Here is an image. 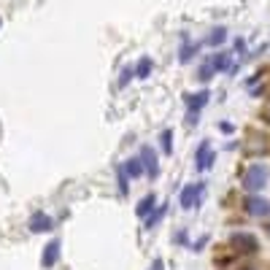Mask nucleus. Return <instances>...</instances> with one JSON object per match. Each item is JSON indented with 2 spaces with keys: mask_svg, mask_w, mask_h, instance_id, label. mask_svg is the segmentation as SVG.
I'll use <instances>...</instances> for the list:
<instances>
[{
  "mask_svg": "<svg viewBox=\"0 0 270 270\" xmlns=\"http://www.w3.org/2000/svg\"><path fill=\"white\" fill-rule=\"evenodd\" d=\"M265 181H267V168L265 165H251V168L246 170V176H243V187L249 189V192H257V189L265 187Z\"/></svg>",
  "mask_w": 270,
  "mask_h": 270,
  "instance_id": "1",
  "label": "nucleus"
},
{
  "mask_svg": "<svg viewBox=\"0 0 270 270\" xmlns=\"http://www.w3.org/2000/svg\"><path fill=\"white\" fill-rule=\"evenodd\" d=\"M208 89H203V92H197V95H184V100H187V106H189V124H197V111H200L205 103H208Z\"/></svg>",
  "mask_w": 270,
  "mask_h": 270,
  "instance_id": "2",
  "label": "nucleus"
},
{
  "mask_svg": "<svg viewBox=\"0 0 270 270\" xmlns=\"http://www.w3.org/2000/svg\"><path fill=\"white\" fill-rule=\"evenodd\" d=\"M200 195H203V187L200 184H187L184 189H181V208H195L197 205V200H200Z\"/></svg>",
  "mask_w": 270,
  "mask_h": 270,
  "instance_id": "3",
  "label": "nucleus"
},
{
  "mask_svg": "<svg viewBox=\"0 0 270 270\" xmlns=\"http://www.w3.org/2000/svg\"><path fill=\"white\" fill-rule=\"evenodd\" d=\"M141 162H144V168H146V173H149L152 178L160 176V165H157V154H154L152 146H144V149H141Z\"/></svg>",
  "mask_w": 270,
  "mask_h": 270,
  "instance_id": "4",
  "label": "nucleus"
},
{
  "mask_svg": "<svg viewBox=\"0 0 270 270\" xmlns=\"http://www.w3.org/2000/svg\"><path fill=\"white\" fill-rule=\"evenodd\" d=\"M195 162H197V170H208L211 168L213 154H211V144H208V141H203V144H200V149H197V154H195Z\"/></svg>",
  "mask_w": 270,
  "mask_h": 270,
  "instance_id": "5",
  "label": "nucleus"
},
{
  "mask_svg": "<svg viewBox=\"0 0 270 270\" xmlns=\"http://www.w3.org/2000/svg\"><path fill=\"white\" fill-rule=\"evenodd\" d=\"M233 243H235L241 251H246V254H254V251H257V238L249 235V233H235V235H233Z\"/></svg>",
  "mask_w": 270,
  "mask_h": 270,
  "instance_id": "6",
  "label": "nucleus"
},
{
  "mask_svg": "<svg viewBox=\"0 0 270 270\" xmlns=\"http://www.w3.org/2000/svg\"><path fill=\"white\" fill-rule=\"evenodd\" d=\"M33 233H49L52 230V216H46L43 211H38V213H33L30 216V224H27Z\"/></svg>",
  "mask_w": 270,
  "mask_h": 270,
  "instance_id": "7",
  "label": "nucleus"
},
{
  "mask_svg": "<svg viewBox=\"0 0 270 270\" xmlns=\"http://www.w3.org/2000/svg\"><path fill=\"white\" fill-rule=\"evenodd\" d=\"M246 208H249V213H254V216H267L270 203L262 200V197H249V200H246Z\"/></svg>",
  "mask_w": 270,
  "mask_h": 270,
  "instance_id": "8",
  "label": "nucleus"
},
{
  "mask_svg": "<svg viewBox=\"0 0 270 270\" xmlns=\"http://www.w3.org/2000/svg\"><path fill=\"white\" fill-rule=\"evenodd\" d=\"M57 259H60V241H52V243L43 249V259H41V262H43V267H52Z\"/></svg>",
  "mask_w": 270,
  "mask_h": 270,
  "instance_id": "9",
  "label": "nucleus"
},
{
  "mask_svg": "<svg viewBox=\"0 0 270 270\" xmlns=\"http://www.w3.org/2000/svg\"><path fill=\"white\" fill-rule=\"evenodd\" d=\"M144 162H141V160H127L124 162V173H127V176H130V178H138V176H144Z\"/></svg>",
  "mask_w": 270,
  "mask_h": 270,
  "instance_id": "10",
  "label": "nucleus"
},
{
  "mask_svg": "<svg viewBox=\"0 0 270 270\" xmlns=\"http://www.w3.org/2000/svg\"><path fill=\"white\" fill-rule=\"evenodd\" d=\"M154 205H157V197L154 195H146L144 200L138 203V208H135V211H138V216H149V213L154 211Z\"/></svg>",
  "mask_w": 270,
  "mask_h": 270,
  "instance_id": "11",
  "label": "nucleus"
},
{
  "mask_svg": "<svg viewBox=\"0 0 270 270\" xmlns=\"http://www.w3.org/2000/svg\"><path fill=\"white\" fill-rule=\"evenodd\" d=\"M152 68H154L152 57H141V62L135 65V76H138V78H149V73H152Z\"/></svg>",
  "mask_w": 270,
  "mask_h": 270,
  "instance_id": "12",
  "label": "nucleus"
},
{
  "mask_svg": "<svg viewBox=\"0 0 270 270\" xmlns=\"http://www.w3.org/2000/svg\"><path fill=\"white\" fill-rule=\"evenodd\" d=\"M224 38H227V30H224V27H216V30L208 35V43H211V46H219V43H224Z\"/></svg>",
  "mask_w": 270,
  "mask_h": 270,
  "instance_id": "13",
  "label": "nucleus"
},
{
  "mask_svg": "<svg viewBox=\"0 0 270 270\" xmlns=\"http://www.w3.org/2000/svg\"><path fill=\"white\" fill-rule=\"evenodd\" d=\"M160 141H162V152L165 154H173V130H165Z\"/></svg>",
  "mask_w": 270,
  "mask_h": 270,
  "instance_id": "14",
  "label": "nucleus"
},
{
  "mask_svg": "<svg viewBox=\"0 0 270 270\" xmlns=\"http://www.w3.org/2000/svg\"><path fill=\"white\" fill-rule=\"evenodd\" d=\"M211 65L216 68V70H224V68H230V54H216V57L211 60Z\"/></svg>",
  "mask_w": 270,
  "mask_h": 270,
  "instance_id": "15",
  "label": "nucleus"
},
{
  "mask_svg": "<svg viewBox=\"0 0 270 270\" xmlns=\"http://www.w3.org/2000/svg\"><path fill=\"white\" fill-rule=\"evenodd\" d=\"M213 73H216V68H213L211 62H205V65L200 68V73H197V78H200V81H208V78H211Z\"/></svg>",
  "mask_w": 270,
  "mask_h": 270,
  "instance_id": "16",
  "label": "nucleus"
},
{
  "mask_svg": "<svg viewBox=\"0 0 270 270\" xmlns=\"http://www.w3.org/2000/svg\"><path fill=\"white\" fill-rule=\"evenodd\" d=\"M195 52H197V46H189V43H184V49H181V62H189Z\"/></svg>",
  "mask_w": 270,
  "mask_h": 270,
  "instance_id": "17",
  "label": "nucleus"
},
{
  "mask_svg": "<svg viewBox=\"0 0 270 270\" xmlns=\"http://www.w3.org/2000/svg\"><path fill=\"white\" fill-rule=\"evenodd\" d=\"M162 216H165V205H160V208H157V211H154V216H149V221H146V227H154V224H157V221H160Z\"/></svg>",
  "mask_w": 270,
  "mask_h": 270,
  "instance_id": "18",
  "label": "nucleus"
},
{
  "mask_svg": "<svg viewBox=\"0 0 270 270\" xmlns=\"http://www.w3.org/2000/svg\"><path fill=\"white\" fill-rule=\"evenodd\" d=\"M135 76V68H124L122 70V78H119V86H127V81Z\"/></svg>",
  "mask_w": 270,
  "mask_h": 270,
  "instance_id": "19",
  "label": "nucleus"
},
{
  "mask_svg": "<svg viewBox=\"0 0 270 270\" xmlns=\"http://www.w3.org/2000/svg\"><path fill=\"white\" fill-rule=\"evenodd\" d=\"M119 189L127 192V173H124V168H119Z\"/></svg>",
  "mask_w": 270,
  "mask_h": 270,
  "instance_id": "20",
  "label": "nucleus"
},
{
  "mask_svg": "<svg viewBox=\"0 0 270 270\" xmlns=\"http://www.w3.org/2000/svg\"><path fill=\"white\" fill-rule=\"evenodd\" d=\"M162 267H165V262H162V259H154V265L149 267V270H162Z\"/></svg>",
  "mask_w": 270,
  "mask_h": 270,
  "instance_id": "21",
  "label": "nucleus"
},
{
  "mask_svg": "<svg viewBox=\"0 0 270 270\" xmlns=\"http://www.w3.org/2000/svg\"><path fill=\"white\" fill-rule=\"evenodd\" d=\"M243 270H254V267H243Z\"/></svg>",
  "mask_w": 270,
  "mask_h": 270,
  "instance_id": "22",
  "label": "nucleus"
}]
</instances>
